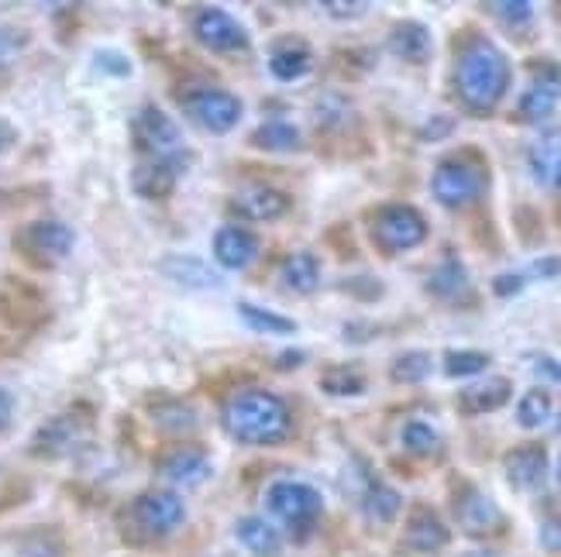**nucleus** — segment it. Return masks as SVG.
Wrapping results in <instances>:
<instances>
[{
    "mask_svg": "<svg viewBox=\"0 0 561 557\" xmlns=\"http://www.w3.org/2000/svg\"><path fill=\"white\" fill-rule=\"evenodd\" d=\"M510 83H514V66H510L506 53L490 42V38H472L458 48L455 56V69H451V86L458 104L469 114H493L503 96L510 93Z\"/></svg>",
    "mask_w": 561,
    "mask_h": 557,
    "instance_id": "nucleus-1",
    "label": "nucleus"
},
{
    "mask_svg": "<svg viewBox=\"0 0 561 557\" xmlns=\"http://www.w3.org/2000/svg\"><path fill=\"white\" fill-rule=\"evenodd\" d=\"M221 427L238 444L270 448L293 433V414L286 399L270 390H238L221 406Z\"/></svg>",
    "mask_w": 561,
    "mask_h": 557,
    "instance_id": "nucleus-2",
    "label": "nucleus"
},
{
    "mask_svg": "<svg viewBox=\"0 0 561 557\" xmlns=\"http://www.w3.org/2000/svg\"><path fill=\"white\" fill-rule=\"evenodd\" d=\"M485 189H490V173H485V165L472 152L442 159L431 173V197L448 210L479 204Z\"/></svg>",
    "mask_w": 561,
    "mask_h": 557,
    "instance_id": "nucleus-3",
    "label": "nucleus"
},
{
    "mask_svg": "<svg viewBox=\"0 0 561 557\" xmlns=\"http://www.w3.org/2000/svg\"><path fill=\"white\" fill-rule=\"evenodd\" d=\"M131 141H135V149L152 162H169V165H176L180 173L190 165V149L183 141L180 125L156 104L138 107V114L131 117Z\"/></svg>",
    "mask_w": 561,
    "mask_h": 557,
    "instance_id": "nucleus-4",
    "label": "nucleus"
},
{
    "mask_svg": "<svg viewBox=\"0 0 561 557\" xmlns=\"http://www.w3.org/2000/svg\"><path fill=\"white\" fill-rule=\"evenodd\" d=\"M427 217L410 204H386L369 217V234L382 255H403L427 241Z\"/></svg>",
    "mask_w": 561,
    "mask_h": 557,
    "instance_id": "nucleus-5",
    "label": "nucleus"
},
{
    "mask_svg": "<svg viewBox=\"0 0 561 557\" xmlns=\"http://www.w3.org/2000/svg\"><path fill=\"white\" fill-rule=\"evenodd\" d=\"M72 245H77V234L62 221H35L14 234V252L35 269H56Z\"/></svg>",
    "mask_w": 561,
    "mask_h": 557,
    "instance_id": "nucleus-6",
    "label": "nucleus"
},
{
    "mask_svg": "<svg viewBox=\"0 0 561 557\" xmlns=\"http://www.w3.org/2000/svg\"><path fill=\"white\" fill-rule=\"evenodd\" d=\"M265 506H270V513L276 520H283L289 530H297L304 537L307 530L321 520L324 499L313 486H307V481H273L270 492H265Z\"/></svg>",
    "mask_w": 561,
    "mask_h": 557,
    "instance_id": "nucleus-7",
    "label": "nucleus"
},
{
    "mask_svg": "<svg viewBox=\"0 0 561 557\" xmlns=\"http://www.w3.org/2000/svg\"><path fill=\"white\" fill-rule=\"evenodd\" d=\"M131 523L141 530L145 537H169L173 530L183 526L186 506L176 492L169 489H149L131 502Z\"/></svg>",
    "mask_w": 561,
    "mask_h": 557,
    "instance_id": "nucleus-8",
    "label": "nucleus"
},
{
    "mask_svg": "<svg viewBox=\"0 0 561 557\" xmlns=\"http://www.w3.org/2000/svg\"><path fill=\"white\" fill-rule=\"evenodd\" d=\"M451 513H455V523L466 530L469 537H496L506 526L500 506L482 489L469 486V481H461L451 492Z\"/></svg>",
    "mask_w": 561,
    "mask_h": 557,
    "instance_id": "nucleus-9",
    "label": "nucleus"
},
{
    "mask_svg": "<svg viewBox=\"0 0 561 557\" xmlns=\"http://www.w3.org/2000/svg\"><path fill=\"white\" fill-rule=\"evenodd\" d=\"M45 317H48V303L42 297V289L14 276L0 279V324H8L11 330H32Z\"/></svg>",
    "mask_w": 561,
    "mask_h": 557,
    "instance_id": "nucleus-10",
    "label": "nucleus"
},
{
    "mask_svg": "<svg viewBox=\"0 0 561 557\" xmlns=\"http://www.w3.org/2000/svg\"><path fill=\"white\" fill-rule=\"evenodd\" d=\"M193 38H197L210 53H245L249 48V32L234 14H228L225 8H201L193 14Z\"/></svg>",
    "mask_w": 561,
    "mask_h": 557,
    "instance_id": "nucleus-11",
    "label": "nucleus"
},
{
    "mask_svg": "<svg viewBox=\"0 0 561 557\" xmlns=\"http://www.w3.org/2000/svg\"><path fill=\"white\" fill-rule=\"evenodd\" d=\"M183 111L197 120V125L210 135H228L241 114H245V104L238 101L234 93L228 90H197V93H190L186 101H183Z\"/></svg>",
    "mask_w": 561,
    "mask_h": 557,
    "instance_id": "nucleus-12",
    "label": "nucleus"
},
{
    "mask_svg": "<svg viewBox=\"0 0 561 557\" xmlns=\"http://www.w3.org/2000/svg\"><path fill=\"white\" fill-rule=\"evenodd\" d=\"M561 104V66L558 62H538L527 90L517 101V117L524 125H545L548 117H554Z\"/></svg>",
    "mask_w": 561,
    "mask_h": 557,
    "instance_id": "nucleus-13",
    "label": "nucleus"
},
{
    "mask_svg": "<svg viewBox=\"0 0 561 557\" xmlns=\"http://www.w3.org/2000/svg\"><path fill=\"white\" fill-rule=\"evenodd\" d=\"M159 475L169 481V486H183V489H193L201 486L204 478H210V457L204 448L197 444H183V448H173L159 457Z\"/></svg>",
    "mask_w": 561,
    "mask_h": 557,
    "instance_id": "nucleus-14",
    "label": "nucleus"
},
{
    "mask_svg": "<svg viewBox=\"0 0 561 557\" xmlns=\"http://www.w3.org/2000/svg\"><path fill=\"white\" fill-rule=\"evenodd\" d=\"M403 544L417 554H437L451 544V530L445 526V520L437 517L431 506L417 502L407 517V526H403Z\"/></svg>",
    "mask_w": 561,
    "mask_h": 557,
    "instance_id": "nucleus-15",
    "label": "nucleus"
},
{
    "mask_svg": "<svg viewBox=\"0 0 561 557\" xmlns=\"http://www.w3.org/2000/svg\"><path fill=\"white\" fill-rule=\"evenodd\" d=\"M424 289H427V297H434L445 306H469L476 300L472 276L458 258H448V262L437 265V269L424 279Z\"/></svg>",
    "mask_w": 561,
    "mask_h": 557,
    "instance_id": "nucleus-16",
    "label": "nucleus"
},
{
    "mask_svg": "<svg viewBox=\"0 0 561 557\" xmlns=\"http://www.w3.org/2000/svg\"><path fill=\"white\" fill-rule=\"evenodd\" d=\"M503 472L517 492L541 489L548 478V451L541 444H520L503 457Z\"/></svg>",
    "mask_w": 561,
    "mask_h": 557,
    "instance_id": "nucleus-17",
    "label": "nucleus"
},
{
    "mask_svg": "<svg viewBox=\"0 0 561 557\" xmlns=\"http://www.w3.org/2000/svg\"><path fill=\"white\" fill-rule=\"evenodd\" d=\"M527 173L548 193H561V128L545 131L527 149Z\"/></svg>",
    "mask_w": 561,
    "mask_h": 557,
    "instance_id": "nucleus-18",
    "label": "nucleus"
},
{
    "mask_svg": "<svg viewBox=\"0 0 561 557\" xmlns=\"http://www.w3.org/2000/svg\"><path fill=\"white\" fill-rule=\"evenodd\" d=\"M231 210L238 217H245V221L273 224V221H279V217L289 213V197L283 189H273V186H249L231 200Z\"/></svg>",
    "mask_w": 561,
    "mask_h": 557,
    "instance_id": "nucleus-19",
    "label": "nucleus"
},
{
    "mask_svg": "<svg viewBox=\"0 0 561 557\" xmlns=\"http://www.w3.org/2000/svg\"><path fill=\"white\" fill-rule=\"evenodd\" d=\"M214 258L221 269H231V272L249 269V265L259 258V237L245 228L228 224L214 234Z\"/></svg>",
    "mask_w": 561,
    "mask_h": 557,
    "instance_id": "nucleus-20",
    "label": "nucleus"
},
{
    "mask_svg": "<svg viewBox=\"0 0 561 557\" xmlns=\"http://www.w3.org/2000/svg\"><path fill=\"white\" fill-rule=\"evenodd\" d=\"M510 399H514V382L506 375H490L458 393V409L469 417H482V414H496Z\"/></svg>",
    "mask_w": 561,
    "mask_h": 557,
    "instance_id": "nucleus-21",
    "label": "nucleus"
},
{
    "mask_svg": "<svg viewBox=\"0 0 561 557\" xmlns=\"http://www.w3.org/2000/svg\"><path fill=\"white\" fill-rule=\"evenodd\" d=\"M386 45L397 59L413 62V66H424L434 56V38L424 21H397L393 28H389Z\"/></svg>",
    "mask_w": 561,
    "mask_h": 557,
    "instance_id": "nucleus-22",
    "label": "nucleus"
},
{
    "mask_svg": "<svg viewBox=\"0 0 561 557\" xmlns=\"http://www.w3.org/2000/svg\"><path fill=\"white\" fill-rule=\"evenodd\" d=\"M162 276L173 279L186 289H221V272H214L201 255H165L162 258Z\"/></svg>",
    "mask_w": 561,
    "mask_h": 557,
    "instance_id": "nucleus-23",
    "label": "nucleus"
},
{
    "mask_svg": "<svg viewBox=\"0 0 561 557\" xmlns=\"http://www.w3.org/2000/svg\"><path fill=\"white\" fill-rule=\"evenodd\" d=\"M176 179H180V169H176V165L145 159V162L135 165V173H131V189L138 193L141 200H156V204H159V200H165V197H173Z\"/></svg>",
    "mask_w": 561,
    "mask_h": 557,
    "instance_id": "nucleus-24",
    "label": "nucleus"
},
{
    "mask_svg": "<svg viewBox=\"0 0 561 557\" xmlns=\"http://www.w3.org/2000/svg\"><path fill=\"white\" fill-rule=\"evenodd\" d=\"M83 420L77 414H62V417H53L48 420L35 438H32V454H48V457H56L62 451H69L72 444L80 441V433H83Z\"/></svg>",
    "mask_w": 561,
    "mask_h": 557,
    "instance_id": "nucleus-25",
    "label": "nucleus"
},
{
    "mask_svg": "<svg viewBox=\"0 0 561 557\" xmlns=\"http://www.w3.org/2000/svg\"><path fill=\"white\" fill-rule=\"evenodd\" d=\"M313 69V53L310 45L300 42V38H289V42H279L270 56V72L279 80V83H297L304 80L307 72Z\"/></svg>",
    "mask_w": 561,
    "mask_h": 557,
    "instance_id": "nucleus-26",
    "label": "nucleus"
},
{
    "mask_svg": "<svg viewBox=\"0 0 561 557\" xmlns=\"http://www.w3.org/2000/svg\"><path fill=\"white\" fill-rule=\"evenodd\" d=\"M279 282L289 289V293L307 297V293H313L317 286H321V262H317V255H310V252L289 255L279 265Z\"/></svg>",
    "mask_w": 561,
    "mask_h": 557,
    "instance_id": "nucleus-27",
    "label": "nucleus"
},
{
    "mask_svg": "<svg viewBox=\"0 0 561 557\" xmlns=\"http://www.w3.org/2000/svg\"><path fill=\"white\" fill-rule=\"evenodd\" d=\"M149 417L162 433H190L201 423L197 409L183 399H173V396H162V399L149 403Z\"/></svg>",
    "mask_w": 561,
    "mask_h": 557,
    "instance_id": "nucleus-28",
    "label": "nucleus"
},
{
    "mask_svg": "<svg viewBox=\"0 0 561 557\" xmlns=\"http://www.w3.org/2000/svg\"><path fill=\"white\" fill-rule=\"evenodd\" d=\"M252 144L262 152H300L304 135L297 125H289L283 117H273V120H262V125L252 131Z\"/></svg>",
    "mask_w": 561,
    "mask_h": 557,
    "instance_id": "nucleus-29",
    "label": "nucleus"
},
{
    "mask_svg": "<svg viewBox=\"0 0 561 557\" xmlns=\"http://www.w3.org/2000/svg\"><path fill=\"white\" fill-rule=\"evenodd\" d=\"M238 541L245 544L259 557H276L283 547V537L276 534L273 523H265L262 517H245L238 523Z\"/></svg>",
    "mask_w": 561,
    "mask_h": 557,
    "instance_id": "nucleus-30",
    "label": "nucleus"
},
{
    "mask_svg": "<svg viewBox=\"0 0 561 557\" xmlns=\"http://www.w3.org/2000/svg\"><path fill=\"white\" fill-rule=\"evenodd\" d=\"M362 510L379 526L393 523L400 517V510H403V496L393 486H386V481H373L369 492H365V499H362Z\"/></svg>",
    "mask_w": 561,
    "mask_h": 557,
    "instance_id": "nucleus-31",
    "label": "nucleus"
},
{
    "mask_svg": "<svg viewBox=\"0 0 561 557\" xmlns=\"http://www.w3.org/2000/svg\"><path fill=\"white\" fill-rule=\"evenodd\" d=\"M317 385H321V393H328L334 399H352L369 390V379H365L355 365H334L321 375Z\"/></svg>",
    "mask_w": 561,
    "mask_h": 557,
    "instance_id": "nucleus-32",
    "label": "nucleus"
},
{
    "mask_svg": "<svg viewBox=\"0 0 561 557\" xmlns=\"http://www.w3.org/2000/svg\"><path fill=\"white\" fill-rule=\"evenodd\" d=\"M400 444L413 457H431V454H437L445 448L442 433H437V427L427 423V420H407L403 430H400Z\"/></svg>",
    "mask_w": 561,
    "mask_h": 557,
    "instance_id": "nucleus-33",
    "label": "nucleus"
},
{
    "mask_svg": "<svg viewBox=\"0 0 561 557\" xmlns=\"http://www.w3.org/2000/svg\"><path fill=\"white\" fill-rule=\"evenodd\" d=\"M313 120L321 131H345L355 120V111L341 93H324L321 101L313 104Z\"/></svg>",
    "mask_w": 561,
    "mask_h": 557,
    "instance_id": "nucleus-34",
    "label": "nucleus"
},
{
    "mask_svg": "<svg viewBox=\"0 0 561 557\" xmlns=\"http://www.w3.org/2000/svg\"><path fill=\"white\" fill-rule=\"evenodd\" d=\"M238 313H241V321H245L259 334H273V337L297 334V324H293L289 317H283V313H276V310H265V306H255V303H238Z\"/></svg>",
    "mask_w": 561,
    "mask_h": 557,
    "instance_id": "nucleus-35",
    "label": "nucleus"
},
{
    "mask_svg": "<svg viewBox=\"0 0 561 557\" xmlns=\"http://www.w3.org/2000/svg\"><path fill=\"white\" fill-rule=\"evenodd\" d=\"M551 414H554V399H551L548 390H527V393L520 396V403H517V423H520L524 430H538V427H545V423L551 420Z\"/></svg>",
    "mask_w": 561,
    "mask_h": 557,
    "instance_id": "nucleus-36",
    "label": "nucleus"
},
{
    "mask_svg": "<svg viewBox=\"0 0 561 557\" xmlns=\"http://www.w3.org/2000/svg\"><path fill=\"white\" fill-rule=\"evenodd\" d=\"M431 372H434V358L427 351H403L393 358V369H389V375L400 385H421L431 379Z\"/></svg>",
    "mask_w": 561,
    "mask_h": 557,
    "instance_id": "nucleus-37",
    "label": "nucleus"
},
{
    "mask_svg": "<svg viewBox=\"0 0 561 557\" xmlns=\"http://www.w3.org/2000/svg\"><path fill=\"white\" fill-rule=\"evenodd\" d=\"M493 365L485 351H448L445 355V375L448 379H476Z\"/></svg>",
    "mask_w": 561,
    "mask_h": 557,
    "instance_id": "nucleus-38",
    "label": "nucleus"
},
{
    "mask_svg": "<svg viewBox=\"0 0 561 557\" xmlns=\"http://www.w3.org/2000/svg\"><path fill=\"white\" fill-rule=\"evenodd\" d=\"M490 14L503 24V28L510 32H520L527 28V24H534V4H527V0H500V4H490Z\"/></svg>",
    "mask_w": 561,
    "mask_h": 557,
    "instance_id": "nucleus-39",
    "label": "nucleus"
},
{
    "mask_svg": "<svg viewBox=\"0 0 561 557\" xmlns=\"http://www.w3.org/2000/svg\"><path fill=\"white\" fill-rule=\"evenodd\" d=\"M341 289H345L348 297L362 300V303H376L386 297V286L376 279V276H355V279H345L341 282Z\"/></svg>",
    "mask_w": 561,
    "mask_h": 557,
    "instance_id": "nucleus-40",
    "label": "nucleus"
},
{
    "mask_svg": "<svg viewBox=\"0 0 561 557\" xmlns=\"http://www.w3.org/2000/svg\"><path fill=\"white\" fill-rule=\"evenodd\" d=\"M93 66L107 72V77H131V59L125 53H117V48H96L93 53Z\"/></svg>",
    "mask_w": 561,
    "mask_h": 557,
    "instance_id": "nucleus-41",
    "label": "nucleus"
},
{
    "mask_svg": "<svg viewBox=\"0 0 561 557\" xmlns=\"http://www.w3.org/2000/svg\"><path fill=\"white\" fill-rule=\"evenodd\" d=\"M514 221L520 228V241H524V245H538V241H545V221H541V213L534 210V207H520Z\"/></svg>",
    "mask_w": 561,
    "mask_h": 557,
    "instance_id": "nucleus-42",
    "label": "nucleus"
},
{
    "mask_svg": "<svg viewBox=\"0 0 561 557\" xmlns=\"http://www.w3.org/2000/svg\"><path fill=\"white\" fill-rule=\"evenodd\" d=\"M24 45H28V32L8 28V24H0V66L11 62Z\"/></svg>",
    "mask_w": 561,
    "mask_h": 557,
    "instance_id": "nucleus-43",
    "label": "nucleus"
},
{
    "mask_svg": "<svg viewBox=\"0 0 561 557\" xmlns=\"http://www.w3.org/2000/svg\"><path fill=\"white\" fill-rule=\"evenodd\" d=\"M527 272H503L493 279V297L500 300H510V297H520L524 293V286H527Z\"/></svg>",
    "mask_w": 561,
    "mask_h": 557,
    "instance_id": "nucleus-44",
    "label": "nucleus"
},
{
    "mask_svg": "<svg viewBox=\"0 0 561 557\" xmlns=\"http://www.w3.org/2000/svg\"><path fill=\"white\" fill-rule=\"evenodd\" d=\"M561 276V255H545V258H534L527 279H554Z\"/></svg>",
    "mask_w": 561,
    "mask_h": 557,
    "instance_id": "nucleus-45",
    "label": "nucleus"
},
{
    "mask_svg": "<svg viewBox=\"0 0 561 557\" xmlns=\"http://www.w3.org/2000/svg\"><path fill=\"white\" fill-rule=\"evenodd\" d=\"M451 131H455V120L445 117V114H437V117H431L427 125L421 128V138H424V141H442V138H448Z\"/></svg>",
    "mask_w": 561,
    "mask_h": 557,
    "instance_id": "nucleus-46",
    "label": "nucleus"
},
{
    "mask_svg": "<svg viewBox=\"0 0 561 557\" xmlns=\"http://www.w3.org/2000/svg\"><path fill=\"white\" fill-rule=\"evenodd\" d=\"M541 547L548 554H561V517H551L541 523Z\"/></svg>",
    "mask_w": 561,
    "mask_h": 557,
    "instance_id": "nucleus-47",
    "label": "nucleus"
},
{
    "mask_svg": "<svg viewBox=\"0 0 561 557\" xmlns=\"http://www.w3.org/2000/svg\"><path fill=\"white\" fill-rule=\"evenodd\" d=\"M18 557H59V544L45 541V537H35V541H28L18 550Z\"/></svg>",
    "mask_w": 561,
    "mask_h": 557,
    "instance_id": "nucleus-48",
    "label": "nucleus"
},
{
    "mask_svg": "<svg viewBox=\"0 0 561 557\" xmlns=\"http://www.w3.org/2000/svg\"><path fill=\"white\" fill-rule=\"evenodd\" d=\"M324 11L337 21H355L369 11V4H341V0H331V4H324Z\"/></svg>",
    "mask_w": 561,
    "mask_h": 557,
    "instance_id": "nucleus-49",
    "label": "nucleus"
},
{
    "mask_svg": "<svg viewBox=\"0 0 561 557\" xmlns=\"http://www.w3.org/2000/svg\"><path fill=\"white\" fill-rule=\"evenodd\" d=\"M534 372L551 379V382H561V358H551V355H538L534 358Z\"/></svg>",
    "mask_w": 561,
    "mask_h": 557,
    "instance_id": "nucleus-50",
    "label": "nucleus"
},
{
    "mask_svg": "<svg viewBox=\"0 0 561 557\" xmlns=\"http://www.w3.org/2000/svg\"><path fill=\"white\" fill-rule=\"evenodd\" d=\"M11 417H14V396L0 385V430H8Z\"/></svg>",
    "mask_w": 561,
    "mask_h": 557,
    "instance_id": "nucleus-51",
    "label": "nucleus"
},
{
    "mask_svg": "<svg viewBox=\"0 0 561 557\" xmlns=\"http://www.w3.org/2000/svg\"><path fill=\"white\" fill-rule=\"evenodd\" d=\"M14 128H11V120H4V117H0V155H4L8 149H11V144H14Z\"/></svg>",
    "mask_w": 561,
    "mask_h": 557,
    "instance_id": "nucleus-52",
    "label": "nucleus"
},
{
    "mask_svg": "<svg viewBox=\"0 0 561 557\" xmlns=\"http://www.w3.org/2000/svg\"><path fill=\"white\" fill-rule=\"evenodd\" d=\"M300 361H304V351H283L276 365L279 369H289V365H300Z\"/></svg>",
    "mask_w": 561,
    "mask_h": 557,
    "instance_id": "nucleus-53",
    "label": "nucleus"
},
{
    "mask_svg": "<svg viewBox=\"0 0 561 557\" xmlns=\"http://www.w3.org/2000/svg\"><path fill=\"white\" fill-rule=\"evenodd\" d=\"M461 557H496L493 550H469V554H461Z\"/></svg>",
    "mask_w": 561,
    "mask_h": 557,
    "instance_id": "nucleus-54",
    "label": "nucleus"
},
{
    "mask_svg": "<svg viewBox=\"0 0 561 557\" xmlns=\"http://www.w3.org/2000/svg\"><path fill=\"white\" fill-rule=\"evenodd\" d=\"M558 224H561V204H558Z\"/></svg>",
    "mask_w": 561,
    "mask_h": 557,
    "instance_id": "nucleus-55",
    "label": "nucleus"
},
{
    "mask_svg": "<svg viewBox=\"0 0 561 557\" xmlns=\"http://www.w3.org/2000/svg\"><path fill=\"white\" fill-rule=\"evenodd\" d=\"M558 481H561V462H558Z\"/></svg>",
    "mask_w": 561,
    "mask_h": 557,
    "instance_id": "nucleus-56",
    "label": "nucleus"
}]
</instances>
